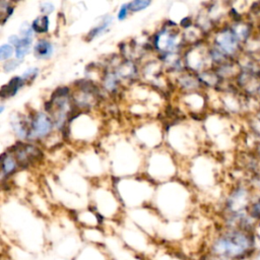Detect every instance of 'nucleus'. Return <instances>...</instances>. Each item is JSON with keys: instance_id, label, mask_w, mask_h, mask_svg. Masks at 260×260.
Listing matches in <instances>:
<instances>
[{"instance_id": "nucleus-1", "label": "nucleus", "mask_w": 260, "mask_h": 260, "mask_svg": "<svg viewBox=\"0 0 260 260\" xmlns=\"http://www.w3.org/2000/svg\"><path fill=\"white\" fill-rule=\"evenodd\" d=\"M251 247V240L245 234L232 232L219 238L212 246V252L225 259H235L245 255Z\"/></svg>"}, {"instance_id": "nucleus-2", "label": "nucleus", "mask_w": 260, "mask_h": 260, "mask_svg": "<svg viewBox=\"0 0 260 260\" xmlns=\"http://www.w3.org/2000/svg\"><path fill=\"white\" fill-rule=\"evenodd\" d=\"M52 129L51 119L44 113H38L30 121L28 139L39 140L47 135Z\"/></svg>"}, {"instance_id": "nucleus-3", "label": "nucleus", "mask_w": 260, "mask_h": 260, "mask_svg": "<svg viewBox=\"0 0 260 260\" xmlns=\"http://www.w3.org/2000/svg\"><path fill=\"white\" fill-rule=\"evenodd\" d=\"M219 48L225 53H233L237 48L236 35L230 30H224L220 33L217 38Z\"/></svg>"}, {"instance_id": "nucleus-4", "label": "nucleus", "mask_w": 260, "mask_h": 260, "mask_svg": "<svg viewBox=\"0 0 260 260\" xmlns=\"http://www.w3.org/2000/svg\"><path fill=\"white\" fill-rule=\"evenodd\" d=\"M177 44V35L167 29H164L156 38V47L163 51H172Z\"/></svg>"}, {"instance_id": "nucleus-5", "label": "nucleus", "mask_w": 260, "mask_h": 260, "mask_svg": "<svg viewBox=\"0 0 260 260\" xmlns=\"http://www.w3.org/2000/svg\"><path fill=\"white\" fill-rule=\"evenodd\" d=\"M32 40L33 38H24L15 35L9 37V43L15 47L18 59H23L28 54L30 45H32Z\"/></svg>"}, {"instance_id": "nucleus-6", "label": "nucleus", "mask_w": 260, "mask_h": 260, "mask_svg": "<svg viewBox=\"0 0 260 260\" xmlns=\"http://www.w3.org/2000/svg\"><path fill=\"white\" fill-rule=\"evenodd\" d=\"M40 155V151L33 145H23L17 147V162L25 165L32 163Z\"/></svg>"}, {"instance_id": "nucleus-7", "label": "nucleus", "mask_w": 260, "mask_h": 260, "mask_svg": "<svg viewBox=\"0 0 260 260\" xmlns=\"http://www.w3.org/2000/svg\"><path fill=\"white\" fill-rule=\"evenodd\" d=\"M34 54L39 59H48L53 54V46L49 41L40 40L34 47Z\"/></svg>"}, {"instance_id": "nucleus-8", "label": "nucleus", "mask_w": 260, "mask_h": 260, "mask_svg": "<svg viewBox=\"0 0 260 260\" xmlns=\"http://www.w3.org/2000/svg\"><path fill=\"white\" fill-rule=\"evenodd\" d=\"M24 85H25V81L23 80V78H13L6 86L2 87L1 97L2 98L13 97Z\"/></svg>"}, {"instance_id": "nucleus-9", "label": "nucleus", "mask_w": 260, "mask_h": 260, "mask_svg": "<svg viewBox=\"0 0 260 260\" xmlns=\"http://www.w3.org/2000/svg\"><path fill=\"white\" fill-rule=\"evenodd\" d=\"M32 29H34V32L39 34L47 33L49 29V18L47 15H43V17L37 18L32 24Z\"/></svg>"}, {"instance_id": "nucleus-10", "label": "nucleus", "mask_w": 260, "mask_h": 260, "mask_svg": "<svg viewBox=\"0 0 260 260\" xmlns=\"http://www.w3.org/2000/svg\"><path fill=\"white\" fill-rule=\"evenodd\" d=\"M2 162V174L3 175H10L11 173L14 172L15 168H17V160L10 155H2L1 158Z\"/></svg>"}, {"instance_id": "nucleus-11", "label": "nucleus", "mask_w": 260, "mask_h": 260, "mask_svg": "<svg viewBox=\"0 0 260 260\" xmlns=\"http://www.w3.org/2000/svg\"><path fill=\"white\" fill-rule=\"evenodd\" d=\"M111 22H112V19L111 18H106L105 21L101 25H99L98 27H96V28H94L93 29H91L90 32L88 33L89 40H93L97 36H99L102 33H104L105 30L107 29V28H108L111 25Z\"/></svg>"}, {"instance_id": "nucleus-12", "label": "nucleus", "mask_w": 260, "mask_h": 260, "mask_svg": "<svg viewBox=\"0 0 260 260\" xmlns=\"http://www.w3.org/2000/svg\"><path fill=\"white\" fill-rule=\"evenodd\" d=\"M150 4V1H145V0H136V1H132L128 3L129 10L132 11H139L146 8Z\"/></svg>"}, {"instance_id": "nucleus-13", "label": "nucleus", "mask_w": 260, "mask_h": 260, "mask_svg": "<svg viewBox=\"0 0 260 260\" xmlns=\"http://www.w3.org/2000/svg\"><path fill=\"white\" fill-rule=\"evenodd\" d=\"M13 53V48L11 45L5 44L0 47V60L3 61L5 59H8Z\"/></svg>"}, {"instance_id": "nucleus-14", "label": "nucleus", "mask_w": 260, "mask_h": 260, "mask_svg": "<svg viewBox=\"0 0 260 260\" xmlns=\"http://www.w3.org/2000/svg\"><path fill=\"white\" fill-rule=\"evenodd\" d=\"M117 78L114 73H108L106 75V79H105V87L109 89H114L116 88L117 86Z\"/></svg>"}, {"instance_id": "nucleus-15", "label": "nucleus", "mask_w": 260, "mask_h": 260, "mask_svg": "<svg viewBox=\"0 0 260 260\" xmlns=\"http://www.w3.org/2000/svg\"><path fill=\"white\" fill-rule=\"evenodd\" d=\"M38 72H39V70H38V68H29V69H28L26 72H24V74H23V76H22V78H23V80L26 82V81H28V80H29V81H32V80H34L35 78H36V76L38 75Z\"/></svg>"}, {"instance_id": "nucleus-16", "label": "nucleus", "mask_w": 260, "mask_h": 260, "mask_svg": "<svg viewBox=\"0 0 260 260\" xmlns=\"http://www.w3.org/2000/svg\"><path fill=\"white\" fill-rule=\"evenodd\" d=\"M128 10H129L128 4H123V5H122L121 8H120V10H119V13H118V20L119 21L124 20L127 17Z\"/></svg>"}, {"instance_id": "nucleus-17", "label": "nucleus", "mask_w": 260, "mask_h": 260, "mask_svg": "<svg viewBox=\"0 0 260 260\" xmlns=\"http://www.w3.org/2000/svg\"><path fill=\"white\" fill-rule=\"evenodd\" d=\"M54 10V5L51 2H45L41 5V11L45 14H49Z\"/></svg>"}, {"instance_id": "nucleus-18", "label": "nucleus", "mask_w": 260, "mask_h": 260, "mask_svg": "<svg viewBox=\"0 0 260 260\" xmlns=\"http://www.w3.org/2000/svg\"><path fill=\"white\" fill-rule=\"evenodd\" d=\"M18 66H19V62H18L17 60H10V61H8V62H6L4 64L3 68H4L5 71H11V70L17 68Z\"/></svg>"}, {"instance_id": "nucleus-19", "label": "nucleus", "mask_w": 260, "mask_h": 260, "mask_svg": "<svg viewBox=\"0 0 260 260\" xmlns=\"http://www.w3.org/2000/svg\"><path fill=\"white\" fill-rule=\"evenodd\" d=\"M257 260H260V253H259V255H258V257H257Z\"/></svg>"}]
</instances>
